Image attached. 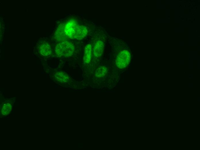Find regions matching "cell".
Listing matches in <instances>:
<instances>
[{"label": "cell", "instance_id": "cell-3", "mask_svg": "<svg viewBox=\"0 0 200 150\" xmlns=\"http://www.w3.org/2000/svg\"><path fill=\"white\" fill-rule=\"evenodd\" d=\"M131 59L129 52L126 50L121 51L116 57V63L117 67L120 69L126 67L129 64Z\"/></svg>", "mask_w": 200, "mask_h": 150}, {"label": "cell", "instance_id": "cell-4", "mask_svg": "<svg viewBox=\"0 0 200 150\" xmlns=\"http://www.w3.org/2000/svg\"><path fill=\"white\" fill-rule=\"evenodd\" d=\"M104 48V42L101 40H98L95 42L94 47V54L97 57H101L103 54Z\"/></svg>", "mask_w": 200, "mask_h": 150}, {"label": "cell", "instance_id": "cell-2", "mask_svg": "<svg viewBox=\"0 0 200 150\" xmlns=\"http://www.w3.org/2000/svg\"><path fill=\"white\" fill-rule=\"evenodd\" d=\"M75 50V47L72 42L68 41L61 42L55 49L56 54L59 57H65L72 56Z\"/></svg>", "mask_w": 200, "mask_h": 150}, {"label": "cell", "instance_id": "cell-1", "mask_svg": "<svg viewBox=\"0 0 200 150\" xmlns=\"http://www.w3.org/2000/svg\"><path fill=\"white\" fill-rule=\"evenodd\" d=\"M65 33L68 38L81 40L87 35L88 31L85 26L78 24L75 20L70 19L64 25Z\"/></svg>", "mask_w": 200, "mask_h": 150}, {"label": "cell", "instance_id": "cell-8", "mask_svg": "<svg viewBox=\"0 0 200 150\" xmlns=\"http://www.w3.org/2000/svg\"><path fill=\"white\" fill-rule=\"evenodd\" d=\"M107 72V68L105 66H100L98 67L95 72L96 76L99 78L104 77Z\"/></svg>", "mask_w": 200, "mask_h": 150}, {"label": "cell", "instance_id": "cell-5", "mask_svg": "<svg viewBox=\"0 0 200 150\" xmlns=\"http://www.w3.org/2000/svg\"><path fill=\"white\" fill-rule=\"evenodd\" d=\"M40 53L44 56H47L51 55V49L50 45L47 42L41 44L38 47Z\"/></svg>", "mask_w": 200, "mask_h": 150}, {"label": "cell", "instance_id": "cell-6", "mask_svg": "<svg viewBox=\"0 0 200 150\" xmlns=\"http://www.w3.org/2000/svg\"><path fill=\"white\" fill-rule=\"evenodd\" d=\"M92 46L88 44L85 47L83 57V62L84 64H87L90 62L92 56Z\"/></svg>", "mask_w": 200, "mask_h": 150}, {"label": "cell", "instance_id": "cell-7", "mask_svg": "<svg viewBox=\"0 0 200 150\" xmlns=\"http://www.w3.org/2000/svg\"><path fill=\"white\" fill-rule=\"evenodd\" d=\"M55 76L56 80L61 83H66L70 80L68 75L62 71L57 72L55 73Z\"/></svg>", "mask_w": 200, "mask_h": 150}]
</instances>
